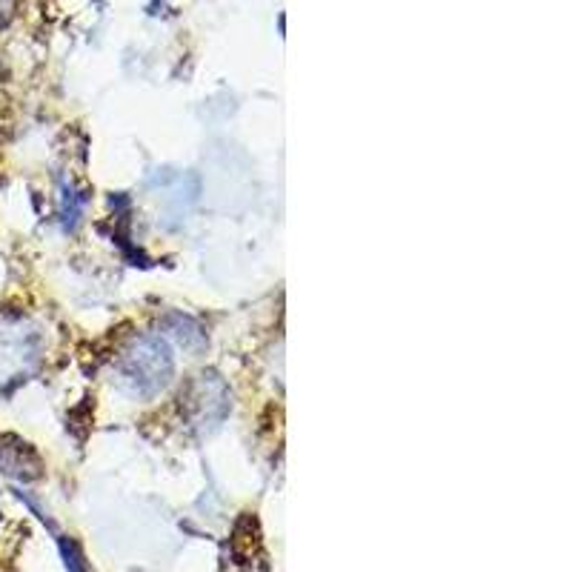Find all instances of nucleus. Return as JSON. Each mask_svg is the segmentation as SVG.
Masks as SVG:
<instances>
[{
    "instance_id": "obj_3",
    "label": "nucleus",
    "mask_w": 572,
    "mask_h": 572,
    "mask_svg": "<svg viewBox=\"0 0 572 572\" xmlns=\"http://www.w3.org/2000/svg\"><path fill=\"white\" fill-rule=\"evenodd\" d=\"M23 447H27V444H18V441L9 438V435H0V473L29 481V478H38L41 469H38L35 455Z\"/></svg>"
},
{
    "instance_id": "obj_1",
    "label": "nucleus",
    "mask_w": 572,
    "mask_h": 572,
    "mask_svg": "<svg viewBox=\"0 0 572 572\" xmlns=\"http://www.w3.org/2000/svg\"><path fill=\"white\" fill-rule=\"evenodd\" d=\"M174 375L172 349L163 338L144 336L126 349L118 361V378L129 395L135 399H152Z\"/></svg>"
},
{
    "instance_id": "obj_2",
    "label": "nucleus",
    "mask_w": 572,
    "mask_h": 572,
    "mask_svg": "<svg viewBox=\"0 0 572 572\" xmlns=\"http://www.w3.org/2000/svg\"><path fill=\"white\" fill-rule=\"evenodd\" d=\"M41 361V336L23 318L0 315V392H9Z\"/></svg>"
}]
</instances>
